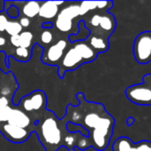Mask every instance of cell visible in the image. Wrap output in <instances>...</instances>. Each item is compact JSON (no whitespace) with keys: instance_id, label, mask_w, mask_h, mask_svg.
<instances>
[{"instance_id":"6da1fadb","label":"cell","mask_w":151,"mask_h":151,"mask_svg":"<svg viewBox=\"0 0 151 151\" xmlns=\"http://www.w3.org/2000/svg\"><path fill=\"white\" fill-rule=\"evenodd\" d=\"M79 105L69 104L66 110V123L71 122L85 128L92 147L98 151L105 150L111 140L115 125L114 118L103 104L87 101L82 93L76 95Z\"/></svg>"},{"instance_id":"7a4b0ae2","label":"cell","mask_w":151,"mask_h":151,"mask_svg":"<svg viewBox=\"0 0 151 151\" xmlns=\"http://www.w3.org/2000/svg\"><path fill=\"white\" fill-rule=\"evenodd\" d=\"M98 54L86 41L70 42L62 60L58 65V76L63 79L66 72L74 71L81 65L96 59Z\"/></svg>"},{"instance_id":"3957f363","label":"cell","mask_w":151,"mask_h":151,"mask_svg":"<svg viewBox=\"0 0 151 151\" xmlns=\"http://www.w3.org/2000/svg\"><path fill=\"white\" fill-rule=\"evenodd\" d=\"M86 27L89 30L90 36L109 41L117 27L115 16L109 11H93L87 19H83Z\"/></svg>"},{"instance_id":"277c9868","label":"cell","mask_w":151,"mask_h":151,"mask_svg":"<svg viewBox=\"0 0 151 151\" xmlns=\"http://www.w3.org/2000/svg\"><path fill=\"white\" fill-rule=\"evenodd\" d=\"M39 138L47 151H53L58 150L61 145L62 133L58 126V119L50 111V116L47 117L39 126Z\"/></svg>"},{"instance_id":"5b68a950","label":"cell","mask_w":151,"mask_h":151,"mask_svg":"<svg viewBox=\"0 0 151 151\" xmlns=\"http://www.w3.org/2000/svg\"><path fill=\"white\" fill-rule=\"evenodd\" d=\"M81 2L69 3V5L63 8L58 14L55 25L57 28L63 33L70 32L73 28V19L81 15Z\"/></svg>"},{"instance_id":"8992f818","label":"cell","mask_w":151,"mask_h":151,"mask_svg":"<svg viewBox=\"0 0 151 151\" xmlns=\"http://www.w3.org/2000/svg\"><path fill=\"white\" fill-rule=\"evenodd\" d=\"M134 56L141 65H147L151 61V30L139 34L134 42Z\"/></svg>"},{"instance_id":"52a82bcc","label":"cell","mask_w":151,"mask_h":151,"mask_svg":"<svg viewBox=\"0 0 151 151\" xmlns=\"http://www.w3.org/2000/svg\"><path fill=\"white\" fill-rule=\"evenodd\" d=\"M47 105V96L42 90H35L21 98L17 104L18 108L24 112L38 111L45 109Z\"/></svg>"},{"instance_id":"ba28073f","label":"cell","mask_w":151,"mask_h":151,"mask_svg":"<svg viewBox=\"0 0 151 151\" xmlns=\"http://www.w3.org/2000/svg\"><path fill=\"white\" fill-rule=\"evenodd\" d=\"M69 46V42L65 39H61L57 42L50 45V47L45 50L42 55L41 61L49 65H58L60 61L62 60L67 48Z\"/></svg>"},{"instance_id":"9c48e42d","label":"cell","mask_w":151,"mask_h":151,"mask_svg":"<svg viewBox=\"0 0 151 151\" xmlns=\"http://www.w3.org/2000/svg\"><path fill=\"white\" fill-rule=\"evenodd\" d=\"M125 93L128 100L135 104L151 105V88L143 82L128 87Z\"/></svg>"},{"instance_id":"30bf717a","label":"cell","mask_w":151,"mask_h":151,"mask_svg":"<svg viewBox=\"0 0 151 151\" xmlns=\"http://www.w3.org/2000/svg\"><path fill=\"white\" fill-rule=\"evenodd\" d=\"M113 151H151V142L149 141H141L134 143L130 138L121 136L112 144Z\"/></svg>"},{"instance_id":"8fae6325","label":"cell","mask_w":151,"mask_h":151,"mask_svg":"<svg viewBox=\"0 0 151 151\" xmlns=\"http://www.w3.org/2000/svg\"><path fill=\"white\" fill-rule=\"evenodd\" d=\"M0 133H2L8 141L13 143L24 142L30 135V133L26 128L18 127L8 123H4L0 127Z\"/></svg>"},{"instance_id":"7c38bea8","label":"cell","mask_w":151,"mask_h":151,"mask_svg":"<svg viewBox=\"0 0 151 151\" xmlns=\"http://www.w3.org/2000/svg\"><path fill=\"white\" fill-rule=\"evenodd\" d=\"M6 123L27 129V127H28L31 124V119L28 115H27V113L20 109L12 108L9 112Z\"/></svg>"},{"instance_id":"4fadbf2b","label":"cell","mask_w":151,"mask_h":151,"mask_svg":"<svg viewBox=\"0 0 151 151\" xmlns=\"http://www.w3.org/2000/svg\"><path fill=\"white\" fill-rule=\"evenodd\" d=\"M65 2L59 1H47L41 2V7L39 11V17L46 19L51 20L56 18L59 12V5L64 4Z\"/></svg>"},{"instance_id":"5bb4252c","label":"cell","mask_w":151,"mask_h":151,"mask_svg":"<svg viewBox=\"0 0 151 151\" xmlns=\"http://www.w3.org/2000/svg\"><path fill=\"white\" fill-rule=\"evenodd\" d=\"M22 13L24 17L28 19H33L39 14L41 2L38 1H27L22 2Z\"/></svg>"},{"instance_id":"9a60e30c","label":"cell","mask_w":151,"mask_h":151,"mask_svg":"<svg viewBox=\"0 0 151 151\" xmlns=\"http://www.w3.org/2000/svg\"><path fill=\"white\" fill-rule=\"evenodd\" d=\"M32 53H33L32 49H26V48L19 47V48L15 49L14 53H13V57H12V58H15L16 60L26 63L31 59Z\"/></svg>"},{"instance_id":"2e32d148","label":"cell","mask_w":151,"mask_h":151,"mask_svg":"<svg viewBox=\"0 0 151 151\" xmlns=\"http://www.w3.org/2000/svg\"><path fill=\"white\" fill-rule=\"evenodd\" d=\"M11 109L12 107L9 104L8 99L5 96L0 97V127L4 123H6Z\"/></svg>"},{"instance_id":"e0dca14e","label":"cell","mask_w":151,"mask_h":151,"mask_svg":"<svg viewBox=\"0 0 151 151\" xmlns=\"http://www.w3.org/2000/svg\"><path fill=\"white\" fill-rule=\"evenodd\" d=\"M19 47L31 49L33 44L34 35L30 31H22L19 35Z\"/></svg>"},{"instance_id":"ac0fdd59","label":"cell","mask_w":151,"mask_h":151,"mask_svg":"<svg viewBox=\"0 0 151 151\" xmlns=\"http://www.w3.org/2000/svg\"><path fill=\"white\" fill-rule=\"evenodd\" d=\"M22 27L20 26L19 22L17 21V20H12V19H10L7 26H6V28H5V32L10 35V36H12V35H19L21 32H22Z\"/></svg>"},{"instance_id":"d6986e66","label":"cell","mask_w":151,"mask_h":151,"mask_svg":"<svg viewBox=\"0 0 151 151\" xmlns=\"http://www.w3.org/2000/svg\"><path fill=\"white\" fill-rule=\"evenodd\" d=\"M40 39H41V42H43L46 45L51 44L52 42H53V34H52L51 30L50 29H45V30H43L41 33Z\"/></svg>"},{"instance_id":"ffe728a7","label":"cell","mask_w":151,"mask_h":151,"mask_svg":"<svg viewBox=\"0 0 151 151\" xmlns=\"http://www.w3.org/2000/svg\"><path fill=\"white\" fill-rule=\"evenodd\" d=\"M6 13H7L8 17H9L11 19H17V18L19 16V14H20L19 8L17 6V4H15L13 3V1H12V5L7 9Z\"/></svg>"},{"instance_id":"44dd1931","label":"cell","mask_w":151,"mask_h":151,"mask_svg":"<svg viewBox=\"0 0 151 151\" xmlns=\"http://www.w3.org/2000/svg\"><path fill=\"white\" fill-rule=\"evenodd\" d=\"M10 19H11L8 17L5 11H4V10L0 11V33L5 32L6 26H7Z\"/></svg>"},{"instance_id":"7402d4cb","label":"cell","mask_w":151,"mask_h":151,"mask_svg":"<svg viewBox=\"0 0 151 151\" xmlns=\"http://www.w3.org/2000/svg\"><path fill=\"white\" fill-rule=\"evenodd\" d=\"M19 24H20V26L22 27V28L28 27L30 26V24H31L30 19H28V18H27V17H24V16L21 17V18L19 19Z\"/></svg>"},{"instance_id":"603a6c76","label":"cell","mask_w":151,"mask_h":151,"mask_svg":"<svg viewBox=\"0 0 151 151\" xmlns=\"http://www.w3.org/2000/svg\"><path fill=\"white\" fill-rule=\"evenodd\" d=\"M10 43L15 48H19V35L10 36Z\"/></svg>"},{"instance_id":"cb8c5ba5","label":"cell","mask_w":151,"mask_h":151,"mask_svg":"<svg viewBox=\"0 0 151 151\" xmlns=\"http://www.w3.org/2000/svg\"><path fill=\"white\" fill-rule=\"evenodd\" d=\"M142 82L145 83L147 86H149L151 88V73H148L143 76L142 78Z\"/></svg>"},{"instance_id":"d4e9b609","label":"cell","mask_w":151,"mask_h":151,"mask_svg":"<svg viewBox=\"0 0 151 151\" xmlns=\"http://www.w3.org/2000/svg\"><path fill=\"white\" fill-rule=\"evenodd\" d=\"M42 27L45 28V29H50L53 27V23L51 21H44L42 23Z\"/></svg>"},{"instance_id":"484cf974","label":"cell","mask_w":151,"mask_h":151,"mask_svg":"<svg viewBox=\"0 0 151 151\" xmlns=\"http://www.w3.org/2000/svg\"><path fill=\"white\" fill-rule=\"evenodd\" d=\"M6 42H7L6 38H5L4 35H0V51H1V50H3V48L5 46Z\"/></svg>"},{"instance_id":"4316f807","label":"cell","mask_w":151,"mask_h":151,"mask_svg":"<svg viewBox=\"0 0 151 151\" xmlns=\"http://www.w3.org/2000/svg\"><path fill=\"white\" fill-rule=\"evenodd\" d=\"M134 122V118H128L127 119V126L130 127L131 125H133V123Z\"/></svg>"},{"instance_id":"83f0119b","label":"cell","mask_w":151,"mask_h":151,"mask_svg":"<svg viewBox=\"0 0 151 151\" xmlns=\"http://www.w3.org/2000/svg\"><path fill=\"white\" fill-rule=\"evenodd\" d=\"M1 71H2V70L0 69V76H1Z\"/></svg>"}]
</instances>
